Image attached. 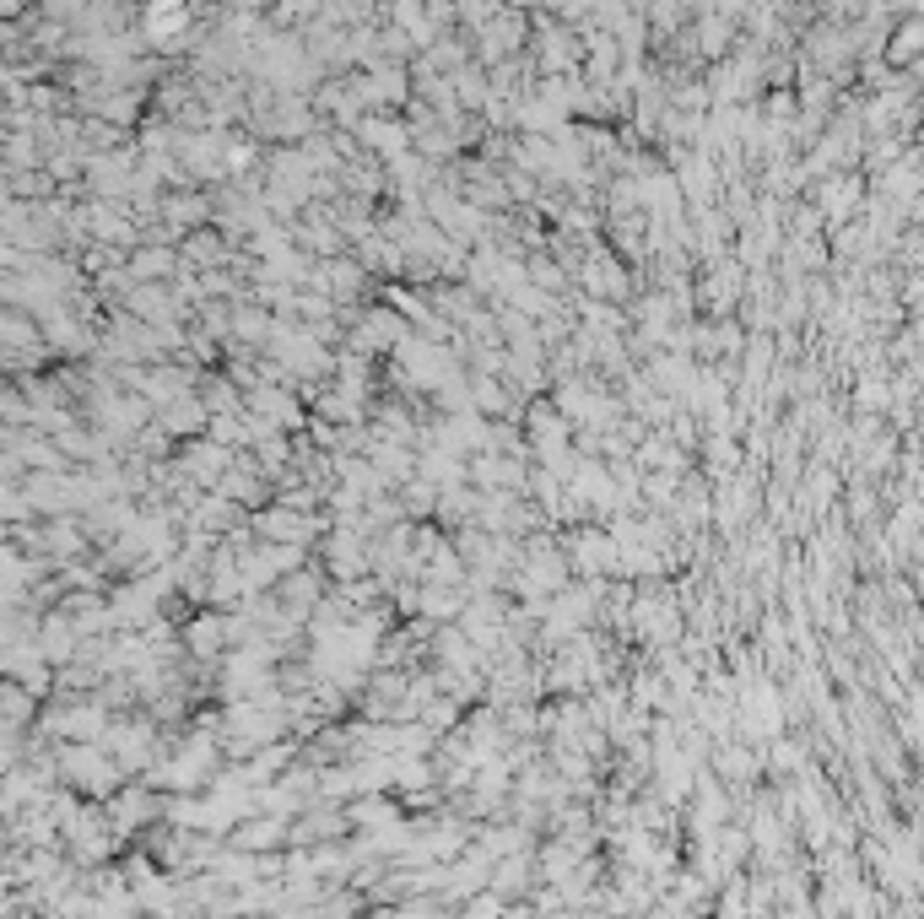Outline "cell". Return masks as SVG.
<instances>
[{
	"instance_id": "6da1fadb",
	"label": "cell",
	"mask_w": 924,
	"mask_h": 919,
	"mask_svg": "<svg viewBox=\"0 0 924 919\" xmlns=\"http://www.w3.org/2000/svg\"><path fill=\"white\" fill-rule=\"evenodd\" d=\"M206 417H211L206 401H173L168 417H163V428L168 433H200V428H206Z\"/></svg>"
}]
</instances>
